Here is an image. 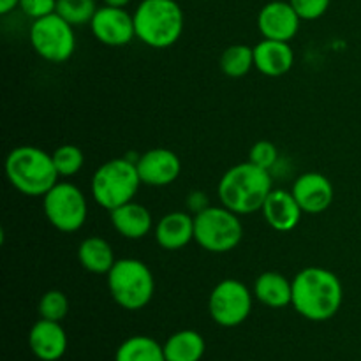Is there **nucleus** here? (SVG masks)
<instances>
[{
  "label": "nucleus",
  "mask_w": 361,
  "mask_h": 361,
  "mask_svg": "<svg viewBox=\"0 0 361 361\" xmlns=\"http://www.w3.org/2000/svg\"><path fill=\"white\" fill-rule=\"evenodd\" d=\"M28 345L34 356L41 361H56L67 351L66 330L56 321L39 319L28 334Z\"/></svg>",
  "instance_id": "2eb2a0df"
},
{
  "label": "nucleus",
  "mask_w": 361,
  "mask_h": 361,
  "mask_svg": "<svg viewBox=\"0 0 361 361\" xmlns=\"http://www.w3.org/2000/svg\"><path fill=\"white\" fill-rule=\"evenodd\" d=\"M104 6H111V7H127L133 0H102Z\"/></svg>",
  "instance_id": "473e14b6"
},
{
  "label": "nucleus",
  "mask_w": 361,
  "mask_h": 361,
  "mask_svg": "<svg viewBox=\"0 0 361 361\" xmlns=\"http://www.w3.org/2000/svg\"><path fill=\"white\" fill-rule=\"evenodd\" d=\"M44 215L49 224L62 233H76L88 215L85 194L69 182H59L46 192Z\"/></svg>",
  "instance_id": "1a4fd4ad"
},
{
  "label": "nucleus",
  "mask_w": 361,
  "mask_h": 361,
  "mask_svg": "<svg viewBox=\"0 0 361 361\" xmlns=\"http://www.w3.org/2000/svg\"><path fill=\"white\" fill-rule=\"evenodd\" d=\"M28 35H30V44L34 51L46 62H66L76 49L74 27L56 13L34 20Z\"/></svg>",
  "instance_id": "6e6552de"
},
{
  "label": "nucleus",
  "mask_w": 361,
  "mask_h": 361,
  "mask_svg": "<svg viewBox=\"0 0 361 361\" xmlns=\"http://www.w3.org/2000/svg\"><path fill=\"white\" fill-rule=\"evenodd\" d=\"M187 207H189L190 212H194V215H197L200 212L207 210V208L210 207V203H208L207 194L201 192V190H194V192H190L189 197H187Z\"/></svg>",
  "instance_id": "7c9ffc66"
},
{
  "label": "nucleus",
  "mask_w": 361,
  "mask_h": 361,
  "mask_svg": "<svg viewBox=\"0 0 361 361\" xmlns=\"http://www.w3.org/2000/svg\"><path fill=\"white\" fill-rule=\"evenodd\" d=\"M16 7H20V0H0V14H9Z\"/></svg>",
  "instance_id": "2f4dec72"
},
{
  "label": "nucleus",
  "mask_w": 361,
  "mask_h": 361,
  "mask_svg": "<svg viewBox=\"0 0 361 361\" xmlns=\"http://www.w3.org/2000/svg\"><path fill=\"white\" fill-rule=\"evenodd\" d=\"M210 316L219 326H240L252 310V293L236 279H224L212 291L208 300Z\"/></svg>",
  "instance_id": "9d476101"
},
{
  "label": "nucleus",
  "mask_w": 361,
  "mask_h": 361,
  "mask_svg": "<svg viewBox=\"0 0 361 361\" xmlns=\"http://www.w3.org/2000/svg\"><path fill=\"white\" fill-rule=\"evenodd\" d=\"M295 63V53L289 42L263 39L254 48V67L270 78L284 76Z\"/></svg>",
  "instance_id": "f3484780"
},
{
  "label": "nucleus",
  "mask_w": 361,
  "mask_h": 361,
  "mask_svg": "<svg viewBox=\"0 0 361 361\" xmlns=\"http://www.w3.org/2000/svg\"><path fill=\"white\" fill-rule=\"evenodd\" d=\"M279 150L274 143L270 141H257L252 145L249 152V162L256 164L257 168H263L270 171L275 164H277Z\"/></svg>",
  "instance_id": "cd10ccee"
},
{
  "label": "nucleus",
  "mask_w": 361,
  "mask_h": 361,
  "mask_svg": "<svg viewBox=\"0 0 361 361\" xmlns=\"http://www.w3.org/2000/svg\"><path fill=\"white\" fill-rule=\"evenodd\" d=\"M78 261L85 270L97 275H108L113 264L116 263L113 247L109 245L108 240L99 238V236H90L80 243Z\"/></svg>",
  "instance_id": "412c9836"
},
{
  "label": "nucleus",
  "mask_w": 361,
  "mask_h": 361,
  "mask_svg": "<svg viewBox=\"0 0 361 361\" xmlns=\"http://www.w3.org/2000/svg\"><path fill=\"white\" fill-rule=\"evenodd\" d=\"M162 348L166 361H200L203 358L207 344L197 331L182 330L173 334Z\"/></svg>",
  "instance_id": "4be33fe9"
},
{
  "label": "nucleus",
  "mask_w": 361,
  "mask_h": 361,
  "mask_svg": "<svg viewBox=\"0 0 361 361\" xmlns=\"http://www.w3.org/2000/svg\"><path fill=\"white\" fill-rule=\"evenodd\" d=\"M249 361H254V360H249Z\"/></svg>",
  "instance_id": "72a5a7b5"
},
{
  "label": "nucleus",
  "mask_w": 361,
  "mask_h": 361,
  "mask_svg": "<svg viewBox=\"0 0 361 361\" xmlns=\"http://www.w3.org/2000/svg\"><path fill=\"white\" fill-rule=\"evenodd\" d=\"M90 30L99 42L113 48L129 44L136 37L134 16L127 13L126 7H99L90 21Z\"/></svg>",
  "instance_id": "9b49d317"
},
{
  "label": "nucleus",
  "mask_w": 361,
  "mask_h": 361,
  "mask_svg": "<svg viewBox=\"0 0 361 361\" xmlns=\"http://www.w3.org/2000/svg\"><path fill=\"white\" fill-rule=\"evenodd\" d=\"M261 212L268 226L281 233L293 231L300 224L303 214L293 192L282 189H274L268 194Z\"/></svg>",
  "instance_id": "dca6fc26"
},
{
  "label": "nucleus",
  "mask_w": 361,
  "mask_h": 361,
  "mask_svg": "<svg viewBox=\"0 0 361 361\" xmlns=\"http://www.w3.org/2000/svg\"><path fill=\"white\" fill-rule=\"evenodd\" d=\"M111 224L123 238L140 240L150 233L154 221L147 207L129 201L111 212Z\"/></svg>",
  "instance_id": "6ab92c4d"
},
{
  "label": "nucleus",
  "mask_w": 361,
  "mask_h": 361,
  "mask_svg": "<svg viewBox=\"0 0 361 361\" xmlns=\"http://www.w3.org/2000/svg\"><path fill=\"white\" fill-rule=\"evenodd\" d=\"M141 183L150 187H166L182 173L180 157L169 148H152L140 155L136 162Z\"/></svg>",
  "instance_id": "ddd939ff"
},
{
  "label": "nucleus",
  "mask_w": 361,
  "mask_h": 361,
  "mask_svg": "<svg viewBox=\"0 0 361 361\" xmlns=\"http://www.w3.org/2000/svg\"><path fill=\"white\" fill-rule=\"evenodd\" d=\"M21 13L32 20L56 13V0H20Z\"/></svg>",
  "instance_id": "c756f323"
},
{
  "label": "nucleus",
  "mask_w": 361,
  "mask_h": 361,
  "mask_svg": "<svg viewBox=\"0 0 361 361\" xmlns=\"http://www.w3.org/2000/svg\"><path fill=\"white\" fill-rule=\"evenodd\" d=\"M133 16L136 37L150 48H169L182 37L185 20L176 0H141Z\"/></svg>",
  "instance_id": "20e7f679"
},
{
  "label": "nucleus",
  "mask_w": 361,
  "mask_h": 361,
  "mask_svg": "<svg viewBox=\"0 0 361 361\" xmlns=\"http://www.w3.org/2000/svg\"><path fill=\"white\" fill-rule=\"evenodd\" d=\"M243 238L240 215L226 207H208L194 215V240L201 249L224 254L236 249Z\"/></svg>",
  "instance_id": "0eeeda50"
},
{
  "label": "nucleus",
  "mask_w": 361,
  "mask_h": 361,
  "mask_svg": "<svg viewBox=\"0 0 361 361\" xmlns=\"http://www.w3.org/2000/svg\"><path fill=\"white\" fill-rule=\"evenodd\" d=\"M115 361H166L164 348L147 335H134L118 345Z\"/></svg>",
  "instance_id": "5701e85b"
},
{
  "label": "nucleus",
  "mask_w": 361,
  "mask_h": 361,
  "mask_svg": "<svg viewBox=\"0 0 361 361\" xmlns=\"http://www.w3.org/2000/svg\"><path fill=\"white\" fill-rule=\"evenodd\" d=\"M271 190L274 185L270 171L257 168L249 161L229 168L217 185L222 207L238 215L259 212Z\"/></svg>",
  "instance_id": "f03ea898"
},
{
  "label": "nucleus",
  "mask_w": 361,
  "mask_h": 361,
  "mask_svg": "<svg viewBox=\"0 0 361 361\" xmlns=\"http://www.w3.org/2000/svg\"><path fill=\"white\" fill-rule=\"evenodd\" d=\"M221 71L229 78H242L254 67V48L247 44H233L221 55Z\"/></svg>",
  "instance_id": "b1692460"
},
{
  "label": "nucleus",
  "mask_w": 361,
  "mask_h": 361,
  "mask_svg": "<svg viewBox=\"0 0 361 361\" xmlns=\"http://www.w3.org/2000/svg\"><path fill=\"white\" fill-rule=\"evenodd\" d=\"M300 21L302 18L295 11V7L282 0H274L268 2L257 16V27H259L261 35L271 41H284L289 42L296 37L300 30Z\"/></svg>",
  "instance_id": "f8f14e48"
},
{
  "label": "nucleus",
  "mask_w": 361,
  "mask_h": 361,
  "mask_svg": "<svg viewBox=\"0 0 361 361\" xmlns=\"http://www.w3.org/2000/svg\"><path fill=\"white\" fill-rule=\"evenodd\" d=\"M155 240L166 250H180L194 240V217L185 212L166 214L155 226Z\"/></svg>",
  "instance_id": "a211bd4d"
},
{
  "label": "nucleus",
  "mask_w": 361,
  "mask_h": 361,
  "mask_svg": "<svg viewBox=\"0 0 361 361\" xmlns=\"http://www.w3.org/2000/svg\"><path fill=\"white\" fill-rule=\"evenodd\" d=\"M254 296L270 309H284L293 302V281L279 271H264L254 282Z\"/></svg>",
  "instance_id": "aec40b11"
},
{
  "label": "nucleus",
  "mask_w": 361,
  "mask_h": 361,
  "mask_svg": "<svg viewBox=\"0 0 361 361\" xmlns=\"http://www.w3.org/2000/svg\"><path fill=\"white\" fill-rule=\"evenodd\" d=\"M331 0H289L302 20H319L330 7Z\"/></svg>",
  "instance_id": "c85d7f7f"
},
{
  "label": "nucleus",
  "mask_w": 361,
  "mask_h": 361,
  "mask_svg": "<svg viewBox=\"0 0 361 361\" xmlns=\"http://www.w3.org/2000/svg\"><path fill=\"white\" fill-rule=\"evenodd\" d=\"M291 192L298 201L303 214H323L334 201V185L323 173L309 171L300 175L293 183Z\"/></svg>",
  "instance_id": "4468645a"
},
{
  "label": "nucleus",
  "mask_w": 361,
  "mask_h": 361,
  "mask_svg": "<svg viewBox=\"0 0 361 361\" xmlns=\"http://www.w3.org/2000/svg\"><path fill=\"white\" fill-rule=\"evenodd\" d=\"M37 310L42 319L60 323L67 316V312H69V300H67V296L62 291L51 289V291L44 293L42 298L39 300Z\"/></svg>",
  "instance_id": "bb28decb"
},
{
  "label": "nucleus",
  "mask_w": 361,
  "mask_h": 361,
  "mask_svg": "<svg viewBox=\"0 0 361 361\" xmlns=\"http://www.w3.org/2000/svg\"><path fill=\"white\" fill-rule=\"evenodd\" d=\"M53 164L60 176H74L85 164V154L76 145H62L51 154Z\"/></svg>",
  "instance_id": "a878e982"
},
{
  "label": "nucleus",
  "mask_w": 361,
  "mask_h": 361,
  "mask_svg": "<svg viewBox=\"0 0 361 361\" xmlns=\"http://www.w3.org/2000/svg\"><path fill=\"white\" fill-rule=\"evenodd\" d=\"M140 185L141 178L136 162L129 161L127 157H120L99 166L92 176L90 190L99 207L113 212L115 208L133 201Z\"/></svg>",
  "instance_id": "423d86ee"
},
{
  "label": "nucleus",
  "mask_w": 361,
  "mask_h": 361,
  "mask_svg": "<svg viewBox=\"0 0 361 361\" xmlns=\"http://www.w3.org/2000/svg\"><path fill=\"white\" fill-rule=\"evenodd\" d=\"M6 175L11 185L23 196H46L56 185L59 171L48 152L37 147H18L6 159Z\"/></svg>",
  "instance_id": "7ed1b4c3"
},
{
  "label": "nucleus",
  "mask_w": 361,
  "mask_h": 361,
  "mask_svg": "<svg viewBox=\"0 0 361 361\" xmlns=\"http://www.w3.org/2000/svg\"><path fill=\"white\" fill-rule=\"evenodd\" d=\"M344 300L342 282L334 271L309 267L293 279V302L296 312L305 319L321 323L341 310Z\"/></svg>",
  "instance_id": "f257e3e1"
},
{
  "label": "nucleus",
  "mask_w": 361,
  "mask_h": 361,
  "mask_svg": "<svg viewBox=\"0 0 361 361\" xmlns=\"http://www.w3.org/2000/svg\"><path fill=\"white\" fill-rule=\"evenodd\" d=\"M106 277L109 295L122 309L141 310L154 298L155 279L143 261L134 257L116 259Z\"/></svg>",
  "instance_id": "39448f33"
},
{
  "label": "nucleus",
  "mask_w": 361,
  "mask_h": 361,
  "mask_svg": "<svg viewBox=\"0 0 361 361\" xmlns=\"http://www.w3.org/2000/svg\"><path fill=\"white\" fill-rule=\"evenodd\" d=\"M97 9L95 0H56V14L73 27L90 23Z\"/></svg>",
  "instance_id": "393cba45"
}]
</instances>
